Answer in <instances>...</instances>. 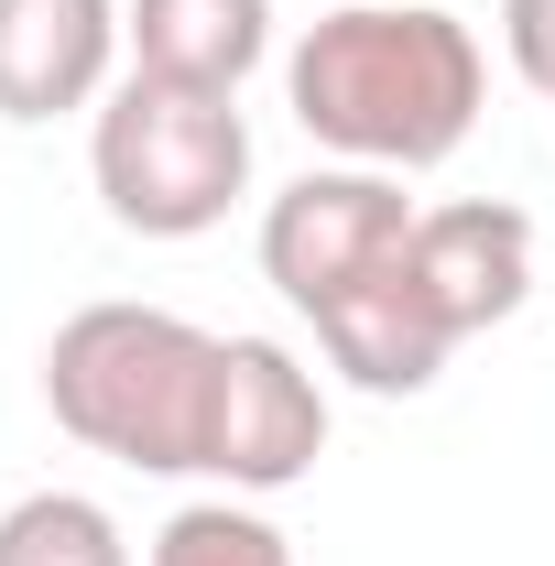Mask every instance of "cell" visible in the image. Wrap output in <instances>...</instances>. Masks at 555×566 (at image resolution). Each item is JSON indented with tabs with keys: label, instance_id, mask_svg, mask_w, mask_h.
<instances>
[{
	"label": "cell",
	"instance_id": "3",
	"mask_svg": "<svg viewBox=\"0 0 555 566\" xmlns=\"http://www.w3.org/2000/svg\"><path fill=\"white\" fill-rule=\"evenodd\" d=\"M87 175H98V208L132 240H208L251 197V120L218 87H175V76L132 66L98 98Z\"/></svg>",
	"mask_w": 555,
	"mask_h": 566
},
{
	"label": "cell",
	"instance_id": "9",
	"mask_svg": "<svg viewBox=\"0 0 555 566\" xmlns=\"http://www.w3.org/2000/svg\"><path fill=\"white\" fill-rule=\"evenodd\" d=\"M121 33L142 76L240 98V76L273 55V0H121Z\"/></svg>",
	"mask_w": 555,
	"mask_h": 566
},
{
	"label": "cell",
	"instance_id": "6",
	"mask_svg": "<svg viewBox=\"0 0 555 566\" xmlns=\"http://www.w3.org/2000/svg\"><path fill=\"white\" fill-rule=\"evenodd\" d=\"M415 294L436 305L447 338H490L523 316L534 294V218L501 197H458V208L415 218Z\"/></svg>",
	"mask_w": 555,
	"mask_h": 566
},
{
	"label": "cell",
	"instance_id": "7",
	"mask_svg": "<svg viewBox=\"0 0 555 566\" xmlns=\"http://www.w3.org/2000/svg\"><path fill=\"white\" fill-rule=\"evenodd\" d=\"M121 0H0V120H66L109 98L121 66Z\"/></svg>",
	"mask_w": 555,
	"mask_h": 566
},
{
	"label": "cell",
	"instance_id": "1",
	"mask_svg": "<svg viewBox=\"0 0 555 566\" xmlns=\"http://www.w3.org/2000/svg\"><path fill=\"white\" fill-rule=\"evenodd\" d=\"M480 98H490V55L436 0H348L327 22H305V44L283 55L294 132L370 175H436L480 132Z\"/></svg>",
	"mask_w": 555,
	"mask_h": 566
},
{
	"label": "cell",
	"instance_id": "10",
	"mask_svg": "<svg viewBox=\"0 0 555 566\" xmlns=\"http://www.w3.org/2000/svg\"><path fill=\"white\" fill-rule=\"evenodd\" d=\"M0 566H132V534L87 491H22L0 512Z\"/></svg>",
	"mask_w": 555,
	"mask_h": 566
},
{
	"label": "cell",
	"instance_id": "11",
	"mask_svg": "<svg viewBox=\"0 0 555 566\" xmlns=\"http://www.w3.org/2000/svg\"><path fill=\"white\" fill-rule=\"evenodd\" d=\"M142 566H294V545H283V523L262 512V501L218 491V501H186V512L153 534Z\"/></svg>",
	"mask_w": 555,
	"mask_h": 566
},
{
	"label": "cell",
	"instance_id": "4",
	"mask_svg": "<svg viewBox=\"0 0 555 566\" xmlns=\"http://www.w3.org/2000/svg\"><path fill=\"white\" fill-rule=\"evenodd\" d=\"M415 218L404 208V175H370V164H316V175H294L273 208H262V273L294 316H327L348 305L359 283L404 273V251H415Z\"/></svg>",
	"mask_w": 555,
	"mask_h": 566
},
{
	"label": "cell",
	"instance_id": "2",
	"mask_svg": "<svg viewBox=\"0 0 555 566\" xmlns=\"http://www.w3.org/2000/svg\"><path fill=\"white\" fill-rule=\"evenodd\" d=\"M218 349L175 305H76L44 338V403L76 447L121 458L142 480H197L208 469V403H218Z\"/></svg>",
	"mask_w": 555,
	"mask_h": 566
},
{
	"label": "cell",
	"instance_id": "8",
	"mask_svg": "<svg viewBox=\"0 0 555 566\" xmlns=\"http://www.w3.org/2000/svg\"><path fill=\"white\" fill-rule=\"evenodd\" d=\"M316 349L338 359L359 392H436V370H447V327H436V305L415 294V251H404V273L359 283L348 305L316 316Z\"/></svg>",
	"mask_w": 555,
	"mask_h": 566
},
{
	"label": "cell",
	"instance_id": "12",
	"mask_svg": "<svg viewBox=\"0 0 555 566\" xmlns=\"http://www.w3.org/2000/svg\"><path fill=\"white\" fill-rule=\"evenodd\" d=\"M501 44H512L523 87H545V98H555V0H501Z\"/></svg>",
	"mask_w": 555,
	"mask_h": 566
},
{
	"label": "cell",
	"instance_id": "5",
	"mask_svg": "<svg viewBox=\"0 0 555 566\" xmlns=\"http://www.w3.org/2000/svg\"><path fill=\"white\" fill-rule=\"evenodd\" d=\"M327 458V392L283 338H229L218 349V403H208V480L240 501H273L316 480Z\"/></svg>",
	"mask_w": 555,
	"mask_h": 566
}]
</instances>
